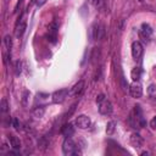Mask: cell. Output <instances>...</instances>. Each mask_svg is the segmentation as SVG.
Masks as SVG:
<instances>
[{
    "label": "cell",
    "mask_w": 156,
    "mask_h": 156,
    "mask_svg": "<svg viewBox=\"0 0 156 156\" xmlns=\"http://www.w3.org/2000/svg\"><path fill=\"white\" fill-rule=\"evenodd\" d=\"M129 142H131V145L133 148H142L143 144H144V139L143 137L139 134V133H132L131 134V138H129Z\"/></svg>",
    "instance_id": "cell-6"
},
{
    "label": "cell",
    "mask_w": 156,
    "mask_h": 156,
    "mask_svg": "<svg viewBox=\"0 0 156 156\" xmlns=\"http://www.w3.org/2000/svg\"><path fill=\"white\" fill-rule=\"evenodd\" d=\"M12 126H14L15 129H17V131L21 128V124H20V122H18L17 118H14V120H12Z\"/></svg>",
    "instance_id": "cell-23"
},
{
    "label": "cell",
    "mask_w": 156,
    "mask_h": 156,
    "mask_svg": "<svg viewBox=\"0 0 156 156\" xmlns=\"http://www.w3.org/2000/svg\"><path fill=\"white\" fill-rule=\"evenodd\" d=\"M45 3H47V0H35L37 6H43Z\"/></svg>",
    "instance_id": "cell-27"
},
{
    "label": "cell",
    "mask_w": 156,
    "mask_h": 156,
    "mask_svg": "<svg viewBox=\"0 0 156 156\" xmlns=\"http://www.w3.org/2000/svg\"><path fill=\"white\" fill-rule=\"evenodd\" d=\"M4 44H5V47L7 49H11V47H12V38L10 35H6L4 38Z\"/></svg>",
    "instance_id": "cell-20"
},
{
    "label": "cell",
    "mask_w": 156,
    "mask_h": 156,
    "mask_svg": "<svg viewBox=\"0 0 156 156\" xmlns=\"http://www.w3.org/2000/svg\"><path fill=\"white\" fill-rule=\"evenodd\" d=\"M96 55H99V49L95 48L93 50V54H91V62H95L96 61Z\"/></svg>",
    "instance_id": "cell-22"
},
{
    "label": "cell",
    "mask_w": 156,
    "mask_h": 156,
    "mask_svg": "<svg viewBox=\"0 0 156 156\" xmlns=\"http://www.w3.org/2000/svg\"><path fill=\"white\" fill-rule=\"evenodd\" d=\"M88 3H89L90 5H94V6H96V5L100 3V0H88Z\"/></svg>",
    "instance_id": "cell-28"
},
{
    "label": "cell",
    "mask_w": 156,
    "mask_h": 156,
    "mask_svg": "<svg viewBox=\"0 0 156 156\" xmlns=\"http://www.w3.org/2000/svg\"><path fill=\"white\" fill-rule=\"evenodd\" d=\"M22 63H21V61H16V65H15V72H16V75L18 76L21 73V71H22Z\"/></svg>",
    "instance_id": "cell-21"
},
{
    "label": "cell",
    "mask_w": 156,
    "mask_h": 156,
    "mask_svg": "<svg viewBox=\"0 0 156 156\" xmlns=\"http://www.w3.org/2000/svg\"><path fill=\"white\" fill-rule=\"evenodd\" d=\"M115 129H116V123L114 121H110L106 124V133H107V135H112Z\"/></svg>",
    "instance_id": "cell-17"
},
{
    "label": "cell",
    "mask_w": 156,
    "mask_h": 156,
    "mask_svg": "<svg viewBox=\"0 0 156 156\" xmlns=\"http://www.w3.org/2000/svg\"><path fill=\"white\" fill-rule=\"evenodd\" d=\"M84 86H86L84 81H78L77 83L71 88L70 95H71V96H78V95H81L82 91H83V89H84Z\"/></svg>",
    "instance_id": "cell-7"
},
{
    "label": "cell",
    "mask_w": 156,
    "mask_h": 156,
    "mask_svg": "<svg viewBox=\"0 0 156 156\" xmlns=\"http://www.w3.org/2000/svg\"><path fill=\"white\" fill-rule=\"evenodd\" d=\"M142 155H149V152H148V151H143Z\"/></svg>",
    "instance_id": "cell-29"
},
{
    "label": "cell",
    "mask_w": 156,
    "mask_h": 156,
    "mask_svg": "<svg viewBox=\"0 0 156 156\" xmlns=\"http://www.w3.org/2000/svg\"><path fill=\"white\" fill-rule=\"evenodd\" d=\"M129 93L135 99H138L143 95V87L140 86L139 82H133V83L129 86Z\"/></svg>",
    "instance_id": "cell-5"
},
{
    "label": "cell",
    "mask_w": 156,
    "mask_h": 156,
    "mask_svg": "<svg viewBox=\"0 0 156 156\" xmlns=\"http://www.w3.org/2000/svg\"><path fill=\"white\" fill-rule=\"evenodd\" d=\"M90 38H91V40L99 38V28L96 27V24L91 26V28H90Z\"/></svg>",
    "instance_id": "cell-16"
},
{
    "label": "cell",
    "mask_w": 156,
    "mask_h": 156,
    "mask_svg": "<svg viewBox=\"0 0 156 156\" xmlns=\"http://www.w3.org/2000/svg\"><path fill=\"white\" fill-rule=\"evenodd\" d=\"M148 94H149L150 98H152V99L156 100V84L149 86V88H148Z\"/></svg>",
    "instance_id": "cell-18"
},
{
    "label": "cell",
    "mask_w": 156,
    "mask_h": 156,
    "mask_svg": "<svg viewBox=\"0 0 156 156\" xmlns=\"http://www.w3.org/2000/svg\"><path fill=\"white\" fill-rule=\"evenodd\" d=\"M44 114H45V109L43 107V106H37L33 111H32V115H33V117H35V118H42L43 116H44Z\"/></svg>",
    "instance_id": "cell-14"
},
{
    "label": "cell",
    "mask_w": 156,
    "mask_h": 156,
    "mask_svg": "<svg viewBox=\"0 0 156 156\" xmlns=\"http://www.w3.org/2000/svg\"><path fill=\"white\" fill-rule=\"evenodd\" d=\"M106 99V96H105V94H99L98 96H96V103L98 104H100V103H103L104 100Z\"/></svg>",
    "instance_id": "cell-24"
},
{
    "label": "cell",
    "mask_w": 156,
    "mask_h": 156,
    "mask_svg": "<svg viewBox=\"0 0 156 156\" xmlns=\"http://www.w3.org/2000/svg\"><path fill=\"white\" fill-rule=\"evenodd\" d=\"M9 140H10V144H11V146H12V149H15V150H18L21 148V140L17 138L16 135H9Z\"/></svg>",
    "instance_id": "cell-12"
},
{
    "label": "cell",
    "mask_w": 156,
    "mask_h": 156,
    "mask_svg": "<svg viewBox=\"0 0 156 156\" xmlns=\"http://www.w3.org/2000/svg\"><path fill=\"white\" fill-rule=\"evenodd\" d=\"M68 94H70V91H68L67 88L56 90L52 94V96H51L52 98V103H55V104H61V103H63L66 100V98H67Z\"/></svg>",
    "instance_id": "cell-2"
},
{
    "label": "cell",
    "mask_w": 156,
    "mask_h": 156,
    "mask_svg": "<svg viewBox=\"0 0 156 156\" xmlns=\"http://www.w3.org/2000/svg\"><path fill=\"white\" fill-rule=\"evenodd\" d=\"M150 126H151V128H154V129H156V116L152 118V120L150 121Z\"/></svg>",
    "instance_id": "cell-26"
},
{
    "label": "cell",
    "mask_w": 156,
    "mask_h": 156,
    "mask_svg": "<svg viewBox=\"0 0 156 156\" xmlns=\"http://www.w3.org/2000/svg\"><path fill=\"white\" fill-rule=\"evenodd\" d=\"M27 28V23L26 21H21V22H18L17 26H16V28H15V35L17 37V38H20V37L23 35L24 31Z\"/></svg>",
    "instance_id": "cell-10"
},
{
    "label": "cell",
    "mask_w": 156,
    "mask_h": 156,
    "mask_svg": "<svg viewBox=\"0 0 156 156\" xmlns=\"http://www.w3.org/2000/svg\"><path fill=\"white\" fill-rule=\"evenodd\" d=\"M58 29H59V23H58L56 21H52V22L48 26V32H49V34L56 35V34H58Z\"/></svg>",
    "instance_id": "cell-15"
},
{
    "label": "cell",
    "mask_w": 156,
    "mask_h": 156,
    "mask_svg": "<svg viewBox=\"0 0 156 156\" xmlns=\"http://www.w3.org/2000/svg\"><path fill=\"white\" fill-rule=\"evenodd\" d=\"M77 149V145L76 143L73 142L72 138H70V137H66V139L63 140L62 143V151L65 155L70 156V155H75V151Z\"/></svg>",
    "instance_id": "cell-1"
},
{
    "label": "cell",
    "mask_w": 156,
    "mask_h": 156,
    "mask_svg": "<svg viewBox=\"0 0 156 156\" xmlns=\"http://www.w3.org/2000/svg\"><path fill=\"white\" fill-rule=\"evenodd\" d=\"M0 110H1L3 114L7 112V110H9V103H7V100L5 98L1 99V103H0Z\"/></svg>",
    "instance_id": "cell-19"
},
{
    "label": "cell",
    "mask_w": 156,
    "mask_h": 156,
    "mask_svg": "<svg viewBox=\"0 0 156 156\" xmlns=\"http://www.w3.org/2000/svg\"><path fill=\"white\" fill-rule=\"evenodd\" d=\"M75 124L79 128V129H87V128L90 127L91 121H90V118H89L88 116H86V115H81V116H78V117L76 118Z\"/></svg>",
    "instance_id": "cell-3"
},
{
    "label": "cell",
    "mask_w": 156,
    "mask_h": 156,
    "mask_svg": "<svg viewBox=\"0 0 156 156\" xmlns=\"http://www.w3.org/2000/svg\"><path fill=\"white\" fill-rule=\"evenodd\" d=\"M61 133L65 137H71L73 133H75V128H73V126L71 123H66L61 128Z\"/></svg>",
    "instance_id": "cell-11"
},
{
    "label": "cell",
    "mask_w": 156,
    "mask_h": 156,
    "mask_svg": "<svg viewBox=\"0 0 156 156\" xmlns=\"http://www.w3.org/2000/svg\"><path fill=\"white\" fill-rule=\"evenodd\" d=\"M131 78L133 79V82H138L142 78V70L139 67H134L131 72Z\"/></svg>",
    "instance_id": "cell-13"
},
{
    "label": "cell",
    "mask_w": 156,
    "mask_h": 156,
    "mask_svg": "<svg viewBox=\"0 0 156 156\" xmlns=\"http://www.w3.org/2000/svg\"><path fill=\"white\" fill-rule=\"evenodd\" d=\"M28 95H29V91H24L23 93V105H26L27 104V99H28Z\"/></svg>",
    "instance_id": "cell-25"
},
{
    "label": "cell",
    "mask_w": 156,
    "mask_h": 156,
    "mask_svg": "<svg viewBox=\"0 0 156 156\" xmlns=\"http://www.w3.org/2000/svg\"><path fill=\"white\" fill-rule=\"evenodd\" d=\"M143 45L140 42H133L132 43V56L134 59H139L142 55H143Z\"/></svg>",
    "instance_id": "cell-8"
},
{
    "label": "cell",
    "mask_w": 156,
    "mask_h": 156,
    "mask_svg": "<svg viewBox=\"0 0 156 156\" xmlns=\"http://www.w3.org/2000/svg\"><path fill=\"white\" fill-rule=\"evenodd\" d=\"M152 33V29H151V27L148 24V23H143L142 24V29H140V37L143 39H149V37L151 35Z\"/></svg>",
    "instance_id": "cell-9"
},
{
    "label": "cell",
    "mask_w": 156,
    "mask_h": 156,
    "mask_svg": "<svg viewBox=\"0 0 156 156\" xmlns=\"http://www.w3.org/2000/svg\"><path fill=\"white\" fill-rule=\"evenodd\" d=\"M112 111H114V106H112L111 103L109 101V100L105 99L103 103H100V104H99V112L101 114V115H105V116L111 115Z\"/></svg>",
    "instance_id": "cell-4"
}]
</instances>
